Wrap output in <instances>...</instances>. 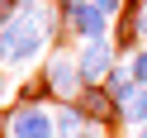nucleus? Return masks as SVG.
I'll return each instance as SVG.
<instances>
[{"label": "nucleus", "instance_id": "obj_16", "mask_svg": "<svg viewBox=\"0 0 147 138\" xmlns=\"http://www.w3.org/2000/svg\"><path fill=\"white\" fill-rule=\"evenodd\" d=\"M0 90H5V81H0Z\"/></svg>", "mask_w": 147, "mask_h": 138}, {"label": "nucleus", "instance_id": "obj_6", "mask_svg": "<svg viewBox=\"0 0 147 138\" xmlns=\"http://www.w3.org/2000/svg\"><path fill=\"white\" fill-rule=\"evenodd\" d=\"M138 38H147V0H128L123 5V24H119V33H114L119 48H133Z\"/></svg>", "mask_w": 147, "mask_h": 138}, {"label": "nucleus", "instance_id": "obj_8", "mask_svg": "<svg viewBox=\"0 0 147 138\" xmlns=\"http://www.w3.org/2000/svg\"><path fill=\"white\" fill-rule=\"evenodd\" d=\"M119 119H128L133 128H142V124H147V86H138L133 95L123 100V114H119Z\"/></svg>", "mask_w": 147, "mask_h": 138}, {"label": "nucleus", "instance_id": "obj_4", "mask_svg": "<svg viewBox=\"0 0 147 138\" xmlns=\"http://www.w3.org/2000/svg\"><path fill=\"white\" fill-rule=\"evenodd\" d=\"M71 29H76L86 43H100V38L109 33V14L100 10L95 0H86V5H76V10H71Z\"/></svg>", "mask_w": 147, "mask_h": 138}, {"label": "nucleus", "instance_id": "obj_14", "mask_svg": "<svg viewBox=\"0 0 147 138\" xmlns=\"http://www.w3.org/2000/svg\"><path fill=\"white\" fill-rule=\"evenodd\" d=\"M5 133H10V114H0V138H5Z\"/></svg>", "mask_w": 147, "mask_h": 138}, {"label": "nucleus", "instance_id": "obj_2", "mask_svg": "<svg viewBox=\"0 0 147 138\" xmlns=\"http://www.w3.org/2000/svg\"><path fill=\"white\" fill-rule=\"evenodd\" d=\"M10 138H57V119L38 105H24L10 114Z\"/></svg>", "mask_w": 147, "mask_h": 138}, {"label": "nucleus", "instance_id": "obj_7", "mask_svg": "<svg viewBox=\"0 0 147 138\" xmlns=\"http://www.w3.org/2000/svg\"><path fill=\"white\" fill-rule=\"evenodd\" d=\"M105 90H109V95L119 100V109H123V100H128V95L138 90V81H133V71H128V67H114V71L105 76Z\"/></svg>", "mask_w": 147, "mask_h": 138}, {"label": "nucleus", "instance_id": "obj_13", "mask_svg": "<svg viewBox=\"0 0 147 138\" xmlns=\"http://www.w3.org/2000/svg\"><path fill=\"white\" fill-rule=\"evenodd\" d=\"M57 5H62V10L71 14V10H76V5H86V0H57Z\"/></svg>", "mask_w": 147, "mask_h": 138}, {"label": "nucleus", "instance_id": "obj_5", "mask_svg": "<svg viewBox=\"0 0 147 138\" xmlns=\"http://www.w3.org/2000/svg\"><path fill=\"white\" fill-rule=\"evenodd\" d=\"M81 76L86 81H105L109 71H114V43L109 38H100V43H86V52H81Z\"/></svg>", "mask_w": 147, "mask_h": 138}, {"label": "nucleus", "instance_id": "obj_9", "mask_svg": "<svg viewBox=\"0 0 147 138\" xmlns=\"http://www.w3.org/2000/svg\"><path fill=\"white\" fill-rule=\"evenodd\" d=\"M128 71H133V81H138V86H147V48H138L133 57H128Z\"/></svg>", "mask_w": 147, "mask_h": 138}, {"label": "nucleus", "instance_id": "obj_10", "mask_svg": "<svg viewBox=\"0 0 147 138\" xmlns=\"http://www.w3.org/2000/svg\"><path fill=\"white\" fill-rule=\"evenodd\" d=\"M14 14H19V0H0V29H5Z\"/></svg>", "mask_w": 147, "mask_h": 138}, {"label": "nucleus", "instance_id": "obj_3", "mask_svg": "<svg viewBox=\"0 0 147 138\" xmlns=\"http://www.w3.org/2000/svg\"><path fill=\"white\" fill-rule=\"evenodd\" d=\"M71 105H81V114H86L90 124H109L114 114H123V109H119V100L109 95L105 86H86L76 100H71Z\"/></svg>", "mask_w": 147, "mask_h": 138}, {"label": "nucleus", "instance_id": "obj_1", "mask_svg": "<svg viewBox=\"0 0 147 138\" xmlns=\"http://www.w3.org/2000/svg\"><path fill=\"white\" fill-rule=\"evenodd\" d=\"M43 81H48L52 95L67 100V105L81 95V90H86V76H81V62H76V57H52V62H48V71H43Z\"/></svg>", "mask_w": 147, "mask_h": 138}, {"label": "nucleus", "instance_id": "obj_12", "mask_svg": "<svg viewBox=\"0 0 147 138\" xmlns=\"http://www.w3.org/2000/svg\"><path fill=\"white\" fill-rule=\"evenodd\" d=\"M10 57V38H5V29H0V62Z\"/></svg>", "mask_w": 147, "mask_h": 138}, {"label": "nucleus", "instance_id": "obj_11", "mask_svg": "<svg viewBox=\"0 0 147 138\" xmlns=\"http://www.w3.org/2000/svg\"><path fill=\"white\" fill-rule=\"evenodd\" d=\"M95 5H100L105 14H119V10H123V0H95Z\"/></svg>", "mask_w": 147, "mask_h": 138}, {"label": "nucleus", "instance_id": "obj_15", "mask_svg": "<svg viewBox=\"0 0 147 138\" xmlns=\"http://www.w3.org/2000/svg\"><path fill=\"white\" fill-rule=\"evenodd\" d=\"M138 138H147V124H142V128H138Z\"/></svg>", "mask_w": 147, "mask_h": 138}]
</instances>
